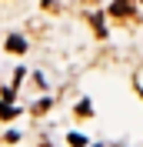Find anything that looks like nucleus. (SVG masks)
<instances>
[{
	"instance_id": "obj_4",
	"label": "nucleus",
	"mask_w": 143,
	"mask_h": 147,
	"mask_svg": "<svg viewBox=\"0 0 143 147\" xmlns=\"http://www.w3.org/2000/svg\"><path fill=\"white\" fill-rule=\"evenodd\" d=\"M13 114H17V110L10 107V104H0V117H13Z\"/></svg>"
},
{
	"instance_id": "obj_3",
	"label": "nucleus",
	"mask_w": 143,
	"mask_h": 147,
	"mask_svg": "<svg viewBox=\"0 0 143 147\" xmlns=\"http://www.w3.org/2000/svg\"><path fill=\"white\" fill-rule=\"evenodd\" d=\"M70 147H87V140H83L80 134H70Z\"/></svg>"
},
{
	"instance_id": "obj_1",
	"label": "nucleus",
	"mask_w": 143,
	"mask_h": 147,
	"mask_svg": "<svg viewBox=\"0 0 143 147\" xmlns=\"http://www.w3.org/2000/svg\"><path fill=\"white\" fill-rule=\"evenodd\" d=\"M133 7H136V0H113V7H110V13H113V17H130V13H133Z\"/></svg>"
},
{
	"instance_id": "obj_2",
	"label": "nucleus",
	"mask_w": 143,
	"mask_h": 147,
	"mask_svg": "<svg viewBox=\"0 0 143 147\" xmlns=\"http://www.w3.org/2000/svg\"><path fill=\"white\" fill-rule=\"evenodd\" d=\"M7 50H10V54H23V50H27V44H23L20 37H10V40H7Z\"/></svg>"
}]
</instances>
